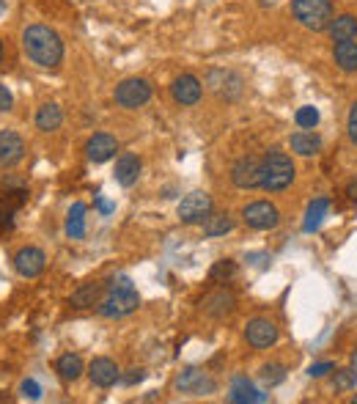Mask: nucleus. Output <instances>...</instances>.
Here are the masks:
<instances>
[{"label":"nucleus","mask_w":357,"mask_h":404,"mask_svg":"<svg viewBox=\"0 0 357 404\" xmlns=\"http://www.w3.org/2000/svg\"><path fill=\"white\" fill-rule=\"evenodd\" d=\"M170 94H173V99L179 102V105H198L201 102V94H204V85L201 80L195 77V75H182V77H176L173 85H170Z\"/></svg>","instance_id":"nucleus-13"},{"label":"nucleus","mask_w":357,"mask_h":404,"mask_svg":"<svg viewBox=\"0 0 357 404\" xmlns=\"http://www.w3.org/2000/svg\"><path fill=\"white\" fill-rule=\"evenodd\" d=\"M234 275H236V261H231V258L217 261V264L209 270L212 280H229V278H234Z\"/></svg>","instance_id":"nucleus-31"},{"label":"nucleus","mask_w":357,"mask_h":404,"mask_svg":"<svg viewBox=\"0 0 357 404\" xmlns=\"http://www.w3.org/2000/svg\"><path fill=\"white\" fill-rule=\"evenodd\" d=\"M229 231H234V217L229 212L209 214L207 223H204V236H226Z\"/></svg>","instance_id":"nucleus-27"},{"label":"nucleus","mask_w":357,"mask_h":404,"mask_svg":"<svg viewBox=\"0 0 357 404\" xmlns=\"http://www.w3.org/2000/svg\"><path fill=\"white\" fill-rule=\"evenodd\" d=\"M88 377L97 388H113L121 380V371H119L116 361H110V358H94L88 363Z\"/></svg>","instance_id":"nucleus-15"},{"label":"nucleus","mask_w":357,"mask_h":404,"mask_svg":"<svg viewBox=\"0 0 357 404\" xmlns=\"http://www.w3.org/2000/svg\"><path fill=\"white\" fill-rule=\"evenodd\" d=\"M55 371L61 374V380H66V383H75V380H80V377H83V371H85L83 358H80V355L66 352V355H61V358L55 361Z\"/></svg>","instance_id":"nucleus-22"},{"label":"nucleus","mask_w":357,"mask_h":404,"mask_svg":"<svg viewBox=\"0 0 357 404\" xmlns=\"http://www.w3.org/2000/svg\"><path fill=\"white\" fill-rule=\"evenodd\" d=\"M14 229V217H11V209L9 207H0V234L11 231Z\"/></svg>","instance_id":"nucleus-34"},{"label":"nucleus","mask_w":357,"mask_h":404,"mask_svg":"<svg viewBox=\"0 0 357 404\" xmlns=\"http://www.w3.org/2000/svg\"><path fill=\"white\" fill-rule=\"evenodd\" d=\"M242 220L253 231H270L280 223V212L270 201H253L242 209Z\"/></svg>","instance_id":"nucleus-7"},{"label":"nucleus","mask_w":357,"mask_h":404,"mask_svg":"<svg viewBox=\"0 0 357 404\" xmlns=\"http://www.w3.org/2000/svg\"><path fill=\"white\" fill-rule=\"evenodd\" d=\"M138 176H141V157L138 154H121L119 157V163H116V182L121 185V187H132L135 182H138Z\"/></svg>","instance_id":"nucleus-19"},{"label":"nucleus","mask_w":357,"mask_h":404,"mask_svg":"<svg viewBox=\"0 0 357 404\" xmlns=\"http://www.w3.org/2000/svg\"><path fill=\"white\" fill-rule=\"evenodd\" d=\"M116 151H119V141L113 135H107V132L91 135L88 143H85V157L91 163H107L110 157H116Z\"/></svg>","instance_id":"nucleus-14"},{"label":"nucleus","mask_w":357,"mask_h":404,"mask_svg":"<svg viewBox=\"0 0 357 404\" xmlns=\"http://www.w3.org/2000/svg\"><path fill=\"white\" fill-rule=\"evenodd\" d=\"M212 209H214V204H212L209 192L195 190L179 201L176 214H179V220H182L185 226H198V223H207V217L212 214Z\"/></svg>","instance_id":"nucleus-5"},{"label":"nucleus","mask_w":357,"mask_h":404,"mask_svg":"<svg viewBox=\"0 0 357 404\" xmlns=\"http://www.w3.org/2000/svg\"><path fill=\"white\" fill-rule=\"evenodd\" d=\"M289 143H292V151H297L300 157H311L316 151L322 149V138L311 132V129H300L295 132L292 138H289Z\"/></svg>","instance_id":"nucleus-21"},{"label":"nucleus","mask_w":357,"mask_h":404,"mask_svg":"<svg viewBox=\"0 0 357 404\" xmlns=\"http://www.w3.org/2000/svg\"><path fill=\"white\" fill-rule=\"evenodd\" d=\"M151 99V83L146 77H129L124 83L116 85V105L126 110H138Z\"/></svg>","instance_id":"nucleus-6"},{"label":"nucleus","mask_w":357,"mask_h":404,"mask_svg":"<svg viewBox=\"0 0 357 404\" xmlns=\"http://www.w3.org/2000/svg\"><path fill=\"white\" fill-rule=\"evenodd\" d=\"M22 50L25 55L42 69H55L63 61L61 36L47 25H28L22 31Z\"/></svg>","instance_id":"nucleus-1"},{"label":"nucleus","mask_w":357,"mask_h":404,"mask_svg":"<svg viewBox=\"0 0 357 404\" xmlns=\"http://www.w3.org/2000/svg\"><path fill=\"white\" fill-rule=\"evenodd\" d=\"M234 305H236V300H234L231 292H226V289H217V292H212L207 297L201 300V311L212 317V320H223V317H229L234 311Z\"/></svg>","instance_id":"nucleus-16"},{"label":"nucleus","mask_w":357,"mask_h":404,"mask_svg":"<svg viewBox=\"0 0 357 404\" xmlns=\"http://www.w3.org/2000/svg\"><path fill=\"white\" fill-rule=\"evenodd\" d=\"M330 39L333 42H346V39H355L357 36V17L352 14H341V17H333L330 22Z\"/></svg>","instance_id":"nucleus-23"},{"label":"nucleus","mask_w":357,"mask_h":404,"mask_svg":"<svg viewBox=\"0 0 357 404\" xmlns=\"http://www.w3.org/2000/svg\"><path fill=\"white\" fill-rule=\"evenodd\" d=\"M333 385H336L338 391H352L357 385V371L355 368H341V371H336Z\"/></svg>","instance_id":"nucleus-32"},{"label":"nucleus","mask_w":357,"mask_h":404,"mask_svg":"<svg viewBox=\"0 0 357 404\" xmlns=\"http://www.w3.org/2000/svg\"><path fill=\"white\" fill-rule=\"evenodd\" d=\"M349 198H352V201H357V179H352V185H349Z\"/></svg>","instance_id":"nucleus-39"},{"label":"nucleus","mask_w":357,"mask_h":404,"mask_svg":"<svg viewBox=\"0 0 357 404\" xmlns=\"http://www.w3.org/2000/svg\"><path fill=\"white\" fill-rule=\"evenodd\" d=\"M292 14L308 31H327L333 22V6L330 0H295Z\"/></svg>","instance_id":"nucleus-4"},{"label":"nucleus","mask_w":357,"mask_h":404,"mask_svg":"<svg viewBox=\"0 0 357 404\" xmlns=\"http://www.w3.org/2000/svg\"><path fill=\"white\" fill-rule=\"evenodd\" d=\"M25 157V141L14 129H0V168H11Z\"/></svg>","instance_id":"nucleus-12"},{"label":"nucleus","mask_w":357,"mask_h":404,"mask_svg":"<svg viewBox=\"0 0 357 404\" xmlns=\"http://www.w3.org/2000/svg\"><path fill=\"white\" fill-rule=\"evenodd\" d=\"M22 396H28V399H42V385L36 383V380H25L22 383Z\"/></svg>","instance_id":"nucleus-33"},{"label":"nucleus","mask_w":357,"mask_h":404,"mask_svg":"<svg viewBox=\"0 0 357 404\" xmlns=\"http://www.w3.org/2000/svg\"><path fill=\"white\" fill-rule=\"evenodd\" d=\"M346 132H349V141L357 146V102L349 110V124H346Z\"/></svg>","instance_id":"nucleus-36"},{"label":"nucleus","mask_w":357,"mask_h":404,"mask_svg":"<svg viewBox=\"0 0 357 404\" xmlns=\"http://www.w3.org/2000/svg\"><path fill=\"white\" fill-rule=\"evenodd\" d=\"M231 182L239 190H253L261 185V157H239L231 168Z\"/></svg>","instance_id":"nucleus-8"},{"label":"nucleus","mask_w":357,"mask_h":404,"mask_svg":"<svg viewBox=\"0 0 357 404\" xmlns=\"http://www.w3.org/2000/svg\"><path fill=\"white\" fill-rule=\"evenodd\" d=\"M209 85L226 99H236L242 94V77L234 75V72H226V69H214L209 72Z\"/></svg>","instance_id":"nucleus-17"},{"label":"nucleus","mask_w":357,"mask_h":404,"mask_svg":"<svg viewBox=\"0 0 357 404\" xmlns=\"http://www.w3.org/2000/svg\"><path fill=\"white\" fill-rule=\"evenodd\" d=\"M261 383L275 388V385H280L286 380V366H280V363H267V366H261Z\"/></svg>","instance_id":"nucleus-29"},{"label":"nucleus","mask_w":357,"mask_h":404,"mask_svg":"<svg viewBox=\"0 0 357 404\" xmlns=\"http://www.w3.org/2000/svg\"><path fill=\"white\" fill-rule=\"evenodd\" d=\"M355 404H357V396H355Z\"/></svg>","instance_id":"nucleus-43"},{"label":"nucleus","mask_w":357,"mask_h":404,"mask_svg":"<svg viewBox=\"0 0 357 404\" xmlns=\"http://www.w3.org/2000/svg\"><path fill=\"white\" fill-rule=\"evenodd\" d=\"M0 64H3V42H0Z\"/></svg>","instance_id":"nucleus-40"},{"label":"nucleus","mask_w":357,"mask_h":404,"mask_svg":"<svg viewBox=\"0 0 357 404\" xmlns=\"http://www.w3.org/2000/svg\"><path fill=\"white\" fill-rule=\"evenodd\" d=\"M61 124H63V113L55 102H47V105L39 107V113H36V127L42 129V132H55Z\"/></svg>","instance_id":"nucleus-24"},{"label":"nucleus","mask_w":357,"mask_h":404,"mask_svg":"<svg viewBox=\"0 0 357 404\" xmlns=\"http://www.w3.org/2000/svg\"><path fill=\"white\" fill-rule=\"evenodd\" d=\"M245 339H248V344L256 346V349H270V346L278 344V339H280V330H278V324H275L273 320L258 317V320L248 322V327H245Z\"/></svg>","instance_id":"nucleus-9"},{"label":"nucleus","mask_w":357,"mask_h":404,"mask_svg":"<svg viewBox=\"0 0 357 404\" xmlns=\"http://www.w3.org/2000/svg\"><path fill=\"white\" fill-rule=\"evenodd\" d=\"M85 204L83 201H77V204H72V209H69V217H66V234L72 236V239H83L85 236Z\"/></svg>","instance_id":"nucleus-26"},{"label":"nucleus","mask_w":357,"mask_h":404,"mask_svg":"<svg viewBox=\"0 0 357 404\" xmlns=\"http://www.w3.org/2000/svg\"><path fill=\"white\" fill-rule=\"evenodd\" d=\"M327 371H333V363H314V366L308 368L311 377H324Z\"/></svg>","instance_id":"nucleus-37"},{"label":"nucleus","mask_w":357,"mask_h":404,"mask_svg":"<svg viewBox=\"0 0 357 404\" xmlns=\"http://www.w3.org/2000/svg\"><path fill=\"white\" fill-rule=\"evenodd\" d=\"M0 11H3V0H0Z\"/></svg>","instance_id":"nucleus-41"},{"label":"nucleus","mask_w":357,"mask_h":404,"mask_svg":"<svg viewBox=\"0 0 357 404\" xmlns=\"http://www.w3.org/2000/svg\"><path fill=\"white\" fill-rule=\"evenodd\" d=\"M14 107V97H11V91L6 88V85H0V113H9Z\"/></svg>","instance_id":"nucleus-35"},{"label":"nucleus","mask_w":357,"mask_h":404,"mask_svg":"<svg viewBox=\"0 0 357 404\" xmlns=\"http://www.w3.org/2000/svg\"><path fill=\"white\" fill-rule=\"evenodd\" d=\"M143 377H146V371H143V368H132V374H126L124 383L126 385H135V383H141Z\"/></svg>","instance_id":"nucleus-38"},{"label":"nucleus","mask_w":357,"mask_h":404,"mask_svg":"<svg viewBox=\"0 0 357 404\" xmlns=\"http://www.w3.org/2000/svg\"><path fill=\"white\" fill-rule=\"evenodd\" d=\"M138 305H141V297H138L135 283L126 275H116L105 283V295L99 300L97 311L105 320H121V317H129L132 311H138Z\"/></svg>","instance_id":"nucleus-2"},{"label":"nucleus","mask_w":357,"mask_h":404,"mask_svg":"<svg viewBox=\"0 0 357 404\" xmlns=\"http://www.w3.org/2000/svg\"><path fill=\"white\" fill-rule=\"evenodd\" d=\"M295 121H297V127H302V129H314L316 124H319V110H316L314 105H305V107H300L295 113Z\"/></svg>","instance_id":"nucleus-30"},{"label":"nucleus","mask_w":357,"mask_h":404,"mask_svg":"<svg viewBox=\"0 0 357 404\" xmlns=\"http://www.w3.org/2000/svg\"><path fill=\"white\" fill-rule=\"evenodd\" d=\"M355 363H357V352H355Z\"/></svg>","instance_id":"nucleus-42"},{"label":"nucleus","mask_w":357,"mask_h":404,"mask_svg":"<svg viewBox=\"0 0 357 404\" xmlns=\"http://www.w3.org/2000/svg\"><path fill=\"white\" fill-rule=\"evenodd\" d=\"M229 402H234V404H261V402H267V393H258L253 383H248L245 377H236V380L231 383Z\"/></svg>","instance_id":"nucleus-20"},{"label":"nucleus","mask_w":357,"mask_h":404,"mask_svg":"<svg viewBox=\"0 0 357 404\" xmlns=\"http://www.w3.org/2000/svg\"><path fill=\"white\" fill-rule=\"evenodd\" d=\"M295 182V163L286 151H267L261 157V190H270V192H280L286 190L289 185Z\"/></svg>","instance_id":"nucleus-3"},{"label":"nucleus","mask_w":357,"mask_h":404,"mask_svg":"<svg viewBox=\"0 0 357 404\" xmlns=\"http://www.w3.org/2000/svg\"><path fill=\"white\" fill-rule=\"evenodd\" d=\"M333 55H336V64L341 72H357V42H352V39L338 42Z\"/></svg>","instance_id":"nucleus-25"},{"label":"nucleus","mask_w":357,"mask_h":404,"mask_svg":"<svg viewBox=\"0 0 357 404\" xmlns=\"http://www.w3.org/2000/svg\"><path fill=\"white\" fill-rule=\"evenodd\" d=\"M102 295H105V283L102 280H88V283H80L72 292L69 305H75V308H94V305H99Z\"/></svg>","instance_id":"nucleus-18"},{"label":"nucleus","mask_w":357,"mask_h":404,"mask_svg":"<svg viewBox=\"0 0 357 404\" xmlns=\"http://www.w3.org/2000/svg\"><path fill=\"white\" fill-rule=\"evenodd\" d=\"M176 388L182 391V393H192V396H207L212 393L217 385L212 380L207 371H201V368H185L179 377H176Z\"/></svg>","instance_id":"nucleus-10"},{"label":"nucleus","mask_w":357,"mask_h":404,"mask_svg":"<svg viewBox=\"0 0 357 404\" xmlns=\"http://www.w3.org/2000/svg\"><path fill=\"white\" fill-rule=\"evenodd\" d=\"M44 267H47V256H44L42 248H33V245H28V248L17 251V256H14V270H17L22 278L42 275Z\"/></svg>","instance_id":"nucleus-11"},{"label":"nucleus","mask_w":357,"mask_h":404,"mask_svg":"<svg viewBox=\"0 0 357 404\" xmlns=\"http://www.w3.org/2000/svg\"><path fill=\"white\" fill-rule=\"evenodd\" d=\"M327 209H330V201H327V198H316V201H311V207H308V212H305V223H302V229H305L308 234L316 231V229L322 226V220H324Z\"/></svg>","instance_id":"nucleus-28"}]
</instances>
